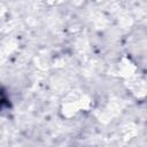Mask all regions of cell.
Masks as SVG:
<instances>
[{
  "instance_id": "1",
  "label": "cell",
  "mask_w": 147,
  "mask_h": 147,
  "mask_svg": "<svg viewBox=\"0 0 147 147\" xmlns=\"http://www.w3.org/2000/svg\"><path fill=\"white\" fill-rule=\"evenodd\" d=\"M6 101H7L6 94H5L3 90L0 87V109H2V107H3V106H5V103H6Z\"/></svg>"
}]
</instances>
